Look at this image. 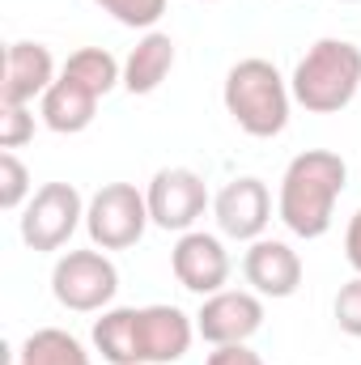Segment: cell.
Here are the masks:
<instances>
[{
  "label": "cell",
  "instance_id": "obj_16",
  "mask_svg": "<svg viewBox=\"0 0 361 365\" xmlns=\"http://www.w3.org/2000/svg\"><path fill=\"white\" fill-rule=\"evenodd\" d=\"M93 349L106 365H145L141 361V306H115L93 319Z\"/></svg>",
  "mask_w": 361,
  "mask_h": 365
},
{
  "label": "cell",
  "instance_id": "obj_21",
  "mask_svg": "<svg viewBox=\"0 0 361 365\" xmlns=\"http://www.w3.org/2000/svg\"><path fill=\"white\" fill-rule=\"evenodd\" d=\"M34 140V110L0 102V149H21Z\"/></svg>",
  "mask_w": 361,
  "mask_h": 365
},
{
  "label": "cell",
  "instance_id": "obj_22",
  "mask_svg": "<svg viewBox=\"0 0 361 365\" xmlns=\"http://www.w3.org/2000/svg\"><path fill=\"white\" fill-rule=\"evenodd\" d=\"M332 314H336V327L345 336L361 340V276H353L349 284H340V293L332 302Z\"/></svg>",
  "mask_w": 361,
  "mask_h": 365
},
{
  "label": "cell",
  "instance_id": "obj_12",
  "mask_svg": "<svg viewBox=\"0 0 361 365\" xmlns=\"http://www.w3.org/2000/svg\"><path fill=\"white\" fill-rule=\"evenodd\" d=\"M56 81V60L43 43L34 38H17L9 43L4 56V81H0V102L9 106H34V98L51 90Z\"/></svg>",
  "mask_w": 361,
  "mask_h": 365
},
{
  "label": "cell",
  "instance_id": "obj_13",
  "mask_svg": "<svg viewBox=\"0 0 361 365\" xmlns=\"http://www.w3.org/2000/svg\"><path fill=\"white\" fill-rule=\"evenodd\" d=\"M195 340V314H183L179 306H141V361L175 365L187 357Z\"/></svg>",
  "mask_w": 361,
  "mask_h": 365
},
{
  "label": "cell",
  "instance_id": "obj_3",
  "mask_svg": "<svg viewBox=\"0 0 361 365\" xmlns=\"http://www.w3.org/2000/svg\"><path fill=\"white\" fill-rule=\"evenodd\" d=\"M293 102L310 115H336L345 110L361 90V47L349 38H319L306 47L289 77Z\"/></svg>",
  "mask_w": 361,
  "mask_h": 365
},
{
  "label": "cell",
  "instance_id": "obj_8",
  "mask_svg": "<svg viewBox=\"0 0 361 365\" xmlns=\"http://www.w3.org/2000/svg\"><path fill=\"white\" fill-rule=\"evenodd\" d=\"M264 327V297L255 289H221L208 293L195 310V336L213 349L247 344Z\"/></svg>",
  "mask_w": 361,
  "mask_h": 365
},
{
  "label": "cell",
  "instance_id": "obj_25",
  "mask_svg": "<svg viewBox=\"0 0 361 365\" xmlns=\"http://www.w3.org/2000/svg\"><path fill=\"white\" fill-rule=\"evenodd\" d=\"M340 4H357V0H340Z\"/></svg>",
  "mask_w": 361,
  "mask_h": 365
},
{
  "label": "cell",
  "instance_id": "obj_19",
  "mask_svg": "<svg viewBox=\"0 0 361 365\" xmlns=\"http://www.w3.org/2000/svg\"><path fill=\"white\" fill-rule=\"evenodd\" d=\"M30 195H34V182H30L26 162L13 149H4L0 153V208L4 212H17V208L30 204Z\"/></svg>",
  "mask_w": 361,
  "mask_h": 365
},
{
  "label": "cell",
  "instance_id": "obj_9",
  "mask_svg": "<svg viewBox=\"0 0 361 365\" xmlns=\"http://www.w3.org/2000/svg\"><path fill=\"white\" fill-rule=\"evenodd\" d=\"M213 217H217V230L234 242H255L264 238L272 221V195L268 182L255 179V175H243V179H230L217 195H213Z\"/></svg>",
  "mask_w": 361,
  "mask_h": 365
},
{
  "label": "cell",
  "instance_id": "obj_17",
  "mask_svg": "<svg viewBox=\"0 0 361 365\" xmlns=\"http://www.w3.org/2000/svg\"><path fill=\"white\" fill-rule=\"evenodd\" d=\"M17 365H93L86 344L77 336H68L64 327H39L21 340Z\"/></svg>",
  "mask_w": 361,
  "mask_h": 365
},
{
  "label": "cell",
  "instance_id": "obj_4",
  "mask_svg": "<svg viewBox=\"0 0 361 365\" xmlns=\"http://www.w3.org/2000/svg\"><path fill=\"white\" fill-rule=\"evenodd\" d=\"M149 225V200L132 182H102L86 204V234L98 251H128Z\"/></svg>",
  "mask_w": 361,
  "mask_h": 365
},
{
  "label": "cell",
  "instance_id": "obj_24",
  "mask_svg": "<svg viewBox=\"0 0 361 365\" xmlns=\"http://www.w3.org/2000/svg\"><path fill=\"white\" fill-rule=\"evenodd\" d=\"M345 259H349L353 272L361 276V208L349 217V230H345Z\"/></svg>",
  "mask_w": 361,
  "mask_h": 365
},
{
  "label": "cell",
  "instance_id": "obj_1",
  "mask_svg": "<svg viewBox=\"0 0 361 365\" xmlns=\"http://www.w3.org/2000/svg\"><path fill=\"white\" fill-rule=\"evenodd\" d=\"M349 182V166L340 153L332 149H306L298 153L285 175H280V191H276V217L285 221L289 234L298 238H323L336 221V200L345 195Z\"/></svg>",
  "mask_w": 361,
  "mask_h": 365
},
{
  "label": "cell",
  "instance_id": "obj_23",
  "mask_svg": "<svg viewBox=\"0 0 361 365\" xmlns=\"http://www.w3.org/2000/svg\"><path fill=\"white\" fill-rule=\"evenodd\" d=\"M204 365H264V357L255 349H247V344H221V349L208 353Z\"/></svg>",
  "mask_w": 361,
  "mask_h": 365
},
{
  "label": "cell",
  "instance_id": "obj_2",
  "mask_svg": "<svg viewBox=\"0 0 361 365\" xmlns=\"http://www.w3.org/2000/svg\"><path fill=\"white\" fill-rule=\"evenodd\" d=\"M221 102L230 110V119L255 136V140H272L289 128V106H293V90L289 81L280 77V68L272 60H238L230 73H225V86H221Z\"/></svg>",
  "mask_w": 361,
  "mask_h": 365
},
{
  "label": "cell",
  "instance_id": "obj_20",
  "mask_svg": "<svg viewBox=\"0 0 361 365\" xmlns=\"http://www.w3.org/2000/svg\"><path fill=\"white\" fill-rule=\"evenodd\" d=\"M93 4L128 30H153L166 17V0H93Z\"/></svg>",
  "mask_w": 361,
  "mask_h": 365
},
{
  "label": "cell",
  "instance_id": "obj_15",
  "mask_svg": "<svg viewBox=\"0 0 361 365\" xmlns=\"http://www.w3.org/2000/svg\"><path fill=\"white\" fill-rule=\"evenodd\" d=\"M171 68H175V38L162 34V30H145L141 43L123 60V90L145 98V93L162 90V81L171 77Z\"/></svg>",
  "mask_w": 361,
  "mask_h": 365
},
{
  "label": "cell",
  "instance_id": "obj_6",
  "mask_svg": "<svg viewBox=\"0 0 361 365\" xmlns=\"http://www.w3.org/2000/svg\"><path fill=\"white\" fill-rule=\"evenodd\" d=\"M86 225V200L73 182H43L21 208V242L39 255L68 247V238Z\"/></svg>",
  "mask_w": 361,
  "mask_h": 365
},
{
  "label": "cell",
  "instance_id": "obj_11",
  "mask_svg": "<svg viewBox=\"0 0 361 365\" xmlns=\"http://www.w3.org/2000/svg\"><path fill=\"white\" fill-rule=\"evenodd\" d=\"M243 276L260 297H293L302 289V255L280 238H255L243 255Z\"/></svg>",
  "mask_w": 361,
  "mask_h": 365
},
{
  "label": "cell",
  "instance_id": "obj_10",
  "mask_svg": "<svg viewBox=\"0 0 361 365\" xmlns=\"http://www.w3.org/2000/svg\"><path fill=\"white\" fill-rule=\"evenodd\" d=\"M230 268L234 264H230L225 242L217 234H204V230L179 234V242L171 251V272H175V280H179L187 293H200V297L221 293L225 280H230Z\"/></svg>",
  "mask_w": 361,
  "mask_h": 365
},
{
  "label": "cell",
  "instance_id": "obj_7",
  "mask_svg": "<svg viewBox=\"0 0 361 365\" xmlns=\"http://www.w3.org/2000/svg\"><path fill=\"white\" fill-rule=\"evenodd\" d=\"M145 200H149V221L166 234H187L195 230V221L204 217V208L213 204L208 187L195 170L187 166H166L158 170L149 187H145Z\"/></svg>",
  "mask_w": 361,
  "mask_h": 365
},
{
  "label": "cell",
  "instance_id": "obj_5",
  "mask_svg": "<svg viewBox=\"0 0 361 365\" xmlns=\"http://www.w3.org/2000/svg\"><path fill=\"white\" fill-rule=\"evenodd\" d=\"M119 293V268L106 251H64L51 268V297L73 314H98L111 310Z\"/></svg>",
  "mask_w": 361,
  "mask_h": 365
},
{
  "label": "cell",
  "instance_id": "obj_14",
  "mask_svg": "<svg viewBox=\"0 0 361 365\" xmlns=\"http://www.w3.org/2000/svg\"><path fill=\"white\" fill-rule=\"evenodd\" d=\"M98 93L86 90L81 81H73V77H56L51 81V90L39 98V115H43V123L51 128V132H60V136H77V132H86L93 123V115H98Z\"/></svg>",
  "mask_w": 361,
  "mask_h": 365
},
{
  "label": "cell",
  "instance_id": "obj_26",
  "mask_svg": "<svg viewBox=\"0 0 361 365\" xmlns=\"http://www.w3.org/2000/svg\"><path fill=\"white\" fill-rule=\"evenodd\" d=\"M200 4H217V0H200Z\"/></svg>",
  "mask_w": 361,
  "mask_h": 365
},
{
  "label": "cell",
  "instance_id": "obj_18",
  "mask_svg": "<svg viewBox=\"0 0 361 365\" xmlns=\"http://www.w3.org/2000/svg\"><path fill=\"white\" fill-rule=\"evenodd\" d=\"M60 73L73 77V81H81V86L93 90L98 98H106L115 86H123V64H119L106 47H81V51H73Z\"/></svg>",
  "mask_w": 361,
  "mask_h": 365
}]
</instances>
